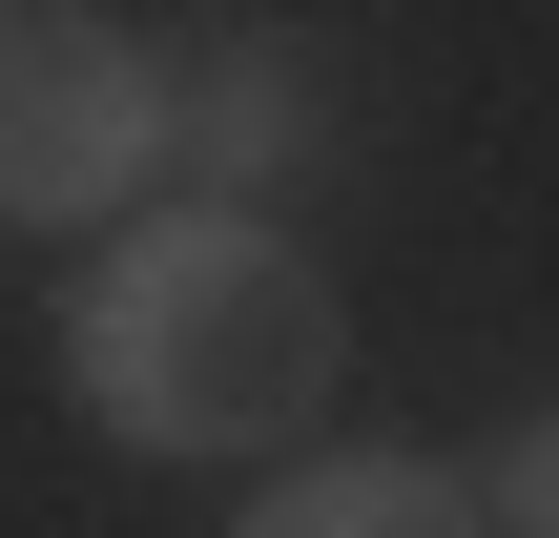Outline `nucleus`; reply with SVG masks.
Instances as JSON below:
<instances>
[{"label":"nucleus","mask_w":559,"mask_h":538,"mask_svg":"<svg viewBox=\"0 0 559 538\" xmlns=\"http://www.w3.org/2000/svg\"><path fill=\"white\" fill-rule=\"evenodd\" d=\"M290 124H311V104H290V62H270V41H228V62H207V104H187V145H207V207H249V187L290 166Z\"/></svg>","instance_id":"obj_4"},{"label":"nucleus","mask_w":559,"mask_h":538,"mask_svg":"<svg viewBox=\"0 0 559 538\" xmlns=\"http://www.w3.org/2000/svg\"><path fill=\"white\" fill-rule=\"evenodd\" d=\"M62 373H83V415L124 456H290L332 415V373H353V311L270 207H145V228L83 249Z\"/></svg>","instance_id":"obj_1"},{"label":"nucleus","mask_w":559,"mask_h":538,"mask_svg":"<svg viewBox=\"0 0 559 538\" xmlns=\"http://www.w3.org/2000/svg\"><path fill=\"white\" fill-rule=\"evenodd\" d=\"M228 538H498V518H477L456 456H290Z\"/></svg>","instance_id":"obj_3"},{"label":"nucleus","mask_w":559,"mask_h":538,"mask_svg":"<svg viewBox=\"0 0 559 538\" xmlns=\"http://www.w3.org/2000/svg\"><path fill=\"white\" fill-rule=\"evenodd\" d=\"M477 518H498V538H559V394L498 435V456H477Z\"/></svg>","instance_id":"obj_5"},{"label":"nucleus","mask_w":559,"mask_h":538,"mask_svg":"<svg viewBox=\"0 0 559 538\" xmlns=\"http://www.w3.org/2000/svg\"><path fill=\"white\" fill-rule=\"evenodd\" d=\"M166 166V62L104 0H0V228H104Z\"/></svg>","instance_id":"obj_2"}]
</instances>
